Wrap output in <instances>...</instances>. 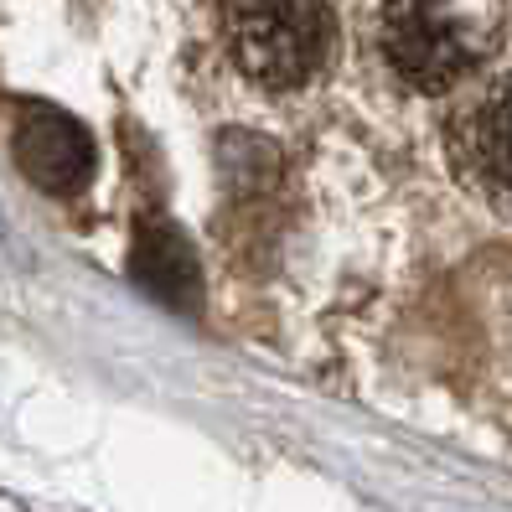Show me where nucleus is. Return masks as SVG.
<instances>
[{"label": "nucleus", "instance_id": "nucleus-1", "mask_svg": "<svg viewBox=\"0 0 512 512\" xmlns=\"http://www.w3.org/2000/svg\"><path fill=\"white\" fill-rule=\"evenodd\" d=\"M502 0H383L378 42L409 88L445 94L492 52Z\"/></svg>", "mask_w": 512, "mask_h": 512}, {"label": "nucleus", "instance_id": "nucleus-2", "mask_svg": "<svg viewBox=\"0 0 512 512\" xmlns=\"http://www.w3.org/2000/svg\"><path fill=\"white\" fill-rule=\"evenodd\" d=\"M331 47L326 0H244L233 21V52L264 88H300L316 78Z\"/></svg>", "mask_w": 512, "mask_h": 512}, {"label": "nucleus", "instance_id": "nucleus-3", "mask_svg": "<svg viewBox=\"0 0 512 512\" xmlns=\"http://www.w3.org/2000/svg\"><path fill=\"white\" fill-rule=\"evenodd\" d=\"M11 156L32 187L52 197H73L94 176V135L63 109L26 104L16 119V135H11Z\"/></svg>", "mask_w": 512, "mask_h": 512}, {"label": "nucleus", "instance_id": "nucleus-4", "mask_svg": "<svg viewBox=\"0 0 512 512\" xmlns=\"http://www.w3.org/2000/svg\"><path fill=\"white\" fill-rule=\"evenodd\" d=\"M130 280L161 300L171 311H197L202 306V269H197V254L182 233L161 218H145L135 228V244H130Z\"/></svg>", "mask_w": 512, "mask_h": 512}, {"label": "nucleus", "instance_id": "nucleus-5", "mask_svg": "<svg viewBox=\"0 0 512 512\" xmlns=\"http://www.w3.org/2000/svg\"><path fill=\"white\" fill-rule=\"evenodd\" d=\"M456 166L466 171V182H476L492 197H512V94L481 99L456 119Z\"/></svg>", "mask_w": 512, "mask_h": 512}]
</instances>
